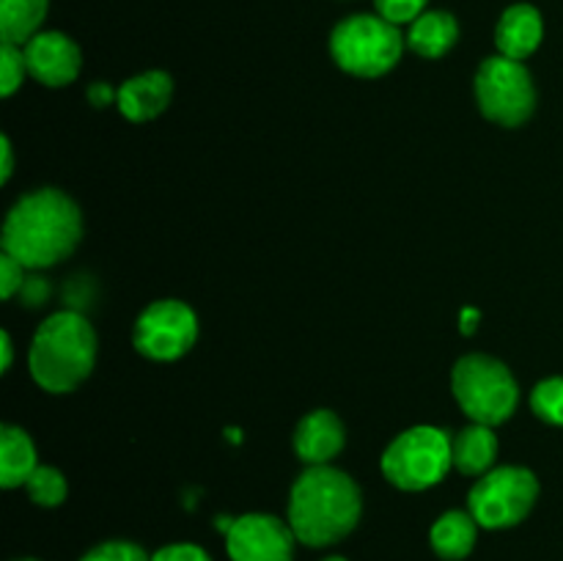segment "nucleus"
I'll return each mask as SVG.
<instances>
[{
	"label": "nucleus",
	"mask_w": 563,
	"mask_h": 561,
	"mask_svg": "<svg viewBox=\"0 0 563 561\" xmlns=\"http://www.w3.org/2000/svg\"><path fill=\"white\" fill-rule=\"evenodd\" d=\"M82 237V218L66 193L36 190L11 207L3 223V253L22 267H53L69 256Z\"/></svg>",
	"instance_id": "obj_1"
},
{
	"label": "nucleus",
	"mask_w": 563,
	"mask_h": 561,
	"mask_svg": "<svg viewBox=\"0 0 563 561\" xmlns=\"http://www.w3.org/2000/svg\"><path fill=\"white\" fill-rule=\"evenodd\" d=\"M363 498L357 484L333 465H308L289 495V526L297 542L328 548L355 531Z\"/></svg>",
	"instance_id": "obj_2"
},
{
	"label": "nucleus",
	"mask_w": 563,
	"mask_h": 561,
	"mask_svg": "<svg viewBox=\"0 0 563 561\" xmlns=\"http://www.w3.org/2000/svg\"><path fill=\"white\" fill-rule=\"evenodd\" d=\"M97 333L77 311H58L36 330L27 355L33 380L49 394L75 391L91 374Z\"/></svg>",
	"instance_id": "obj_3"
},
{
	"label": "nucleus",
	"mask_w": 563,
	"mask_h": 561,
	"mask_svg": "<svg viewBox=\"0 0 563 561\" xmlns=\"http://www.w3.org/2000/svg\"><path fill=\"white\" fill-rule=\"evenodd\" d=\"M405 50L399 25L385 16L355 14L339 22L330 36V53L335 64L357 77H379L394 69Z\"/></svg>",
	"instance_id": "obj_4"
},
{
	"label": "nucleus",
	"mask_w": 563,
	"mask_h": 561,
	"mask_svg": "<svg viewBox=\"0 0 563 561\" xmlns=\"http://www.w3.org/2000/svg\"><path fill=\"white\" fill-rule=\"evenodd\" d=\"M456 402L476 424H504L520 402V388L506 363L489 355H465L456 361L451 377Z\"/></svg>",
	"instance_id": "obj_5"
},
{
	"label": "nucleus",
	"mask_w": 563,
	"mask_h": 561,
	"mask_svg": "<svg viewBox=\"0 0 563 561\" xmlns=\"http://www.w3.org/2000/svg\"><path fill=\"white\" fill-rule=\"evenodd\" d=\"M454 465L451 438L443 429L412 427L394 440L383 454V473L407 493H421L443 482Z\"/></svg>",
	"instance_id": "obj_6"
},
{
	"label": "nucleus",
	"mask_w": 563,
	"mask_h": 561,
	"mask_svg": "<svg viewBox=\"0 0 563 561\" xmlns=\"http://www.w3.org/2000/svg\"><path fill=\"white\" fill-rule=\"evenodd\" d=\"M539 498V482L528 468L506 465L484 473L467 495V512L482 528H511L528 517Z\"/></svg>",
	"instance_id": "obj_7"
},
{
	"label": "nucleus",
	"mask_w": 563,
	"mask_h": 561,
	"mask_svg": "<svg viewBox=\"0 0 563 561\" xmlns=\"http://www.w3.org/2000/svg\"><path fill=\"white\" fill-rule=\"evenodd\" d=\"M476 102L489 121L504 127H520L537 108L533 80L522 61L495 55L476 72Z\"/></svg>",
	"instance_id": "obj_8"
},
{
	"label": "nucleus",
	"mask_w": 563,
	"mask_h": 561,
	"mask_svg": "<svg viewBox=\"0 0 563 561\" xmlns=\"http://www.w3.org/2000/svg\"><path fill=\"white\" fill-rule=\"evenodd\" d=\"M198 339V319L187 302L157 300L137 317L135 346L152 361H176Z\"/></svg>",
	"instance_id": "obj_9"
},
{
	"label": "nucleus",
	"mask_w": 563,
	"mask_h": 561,
	"mask_svg": "<svg viewBox=\"0 0 563 561\" xmlns=\"http://www.w3.org/2000/svg\"><path fill=\"white\" fill-rule=\"evenodd\" d=\"M295 531L275 515H242L225 531L231 561H295Z\"/></svg>",
	"instance_id": "obj_10"
},
{
	"label": "nucleus",
	"mask_w": 563,
	"mask_h": 561,
	"mask_svg": "<svg viewBox=\"0 0 563 561\" xmlns=\"http://www.w3.org/2000/svg\"><path fill=\"white\" fill-rule=\"evenodd\" d=\"M22 53H25L27 75L49 88L69 86L80 75V50L66 33L38 31L31 42L22 44Z\"/></svg>",
	"instance_id": "obj_11"
},
{
	"label": "nucleus",
	"mask_w": 563,
	"mask_h": 561,
	"mask_svg": "<svg viewBox=\"0 0 563 561\" xmlns=\"http://www.w3.org/2000/svg\"><path fill=\"white\" fill-rule=\"evenodd\" d=\"M344 424L330 410L308 413L295 429V451L308 465H330L344 449Z\"/></svg>",
	"instance_id": "obj_12"
},
{
	"label": "nucleus",
	"mask_w": 563,
	"mask_h": 561,
	"mask_svg": "<svg viewBox=\"0 0 563 561\" xmlns=\"http://www.w3.org/2000/svg\"><path fill=\"white\" fill-rule=\"evenodd\" d=\"M170 94H174V80L165 72H143V75L130 77L124 86L119 88V105L121 116L130 121H152L154 116L163 113L170 102Z\"/></svg>",
	"instance_id": "obj_13"
},
{
	"label": "nucleus",
	"mask_w": 563,
	"mask_h": 561,
	"mask_svg": "<svg viewBox=\"0 0 563 561\" xmlns=\"http://www.w3.org/2000/svg\"><path fill=\"white\" fill-rule=\"evenodd\" d=\"M542 14L528 3H517L511 9H506L498 28H495V44H498L500 55L515 61H522L531 53H537V47L542 44Z\"/></svg>",
	"instance_id": "obj_14"
},
{
	"label": "nucleus",
	"mask_w": 563,
	"mask_h": 561,
	"mask_svg": "<svg viewBox=\"0 0 563 561\" xmlns=\"http://www.w3.org/2000/svg\"><path fill=\"white\" fill-rule=\"evenodd\" d=\"M478 522L471 512L451 509L434 520L432 531H429V542L432 550L445 561H462L473 553L478 539Z\"/></svg>",
	"instance_id": "obj_15"
},
{
	"label": "nucleus",
	"mask_w": 563,
	"mask_h": 561,
	"mask_svg": "<svg viewBox=\"0 0 563 561\" xmlns=\"http://www.w3.org/2000/svg\"><path fill=\"white\" fill-rule=\"evenodd\" d=\"M36 446L31 435L20 427H0V484L5 490L22 487L36 471Z\"/></svg>",
	"instance_id": "obj_16"
},
{
	"label": "nucleus",
	"mask_w": 563,
	"mask_h": 561,
	"mask_svg": "<svg viewBox=\"0 0 563 561\" xmlns=\"http://www.w3.org/2000/svg\"><path fill=\"white\" fill-rule=\"evenodd\" d=\"M451 451H454L456 471L467 473V476H484L498 457V438H495L493 427L473 421L451 440Z\"/></svg>",
	"instance_id": "obj_17"
},
{
	"label": "nucleus",
	"mask_w": 563,
	"mask_h": 561,
	"mask_svg": "<svg viewBox=\"0 0 563 561\" xmlns=\"http://www.w3.org/2000/svg\"><path fill=\"white\" fill-rule=\"evenodd\" d=\"M460 38V25L449 11H423L407 33V44L423 58H440Z\"/></svg>",
	"instance_id": "obj_18"
},
{
	"label": "nucleus",
	"mask_w": 563,
	"mask_h": 561,
	"mask_svg": "<svg viewBox=\"0 0 563 561\" xmlns=\"http://www.w3.org/2000/svg\"><path fill=\"white\" fill-rule=\"evenodd\" d=\"M49 0H0V36L5 44H27L47 16Z\"/></svg>",
	"instance_id": "obj_19"
},
{
	"label": "nucleus",
	"mask_w": 563,
	"mask_h": 561,
	"mask_svg": "<svg viewBox=\"0 0 563 561\" xmlns=\"http://www.w3.org/2000/svg\"><path fill=\"white\" fill-rule=\"evenodd\" d=\"M25 490L27 495H31L33 504L38 506L64 504L66 493H69L64 473H60L58 468H49V465H38L36 471L31 473V479L25 482Z\"/></svg>",
	"instance_id": "obj_20"
},
{
	"label": "nucleus",
	"mask_w": 563,
	"mask_h": 561,
	"mask_svg": "<svg viewBox=\"0 0 563 561\" xmlns=\"http://www.w3.org/2000/svg\"><path fill=\"white\" fill-rule=\"evenodd\" d=\"M531 407L542 421L563 427V377H550L533 388Z\"/></svg>",
	"instance_id": "obj_21"
},
{
	"label": "nucleus",
	"mask_w": 563,
	"mask_h": 561,
	"mask_svg": "<svg viewBox=\"0 0 563 561\" xmlns=\"http://www.w3.org/2000/svg\"><path fill=\"white\" fill-rule=\"evenodd\" d=\"M25 75L27 64L22 47L20 44L3 42V50H0V94H3V97H11V94L22 86Z\"/></svg>",
	"instance_id": "obj_22"
},
{
	"label": "nucleus",
	"mask_w": 563,
	"mask_h": 561,
	"mask_svg": "<svg viewBox=\"0 0 563 561\" xmlns=\"http://www.w3.org/2000/svg\"><path fill=\"white\" fill-rule=\"evenodd\" d=\"M80 561H152V556L141 544L113 539V542H102L88 550V553H82Z\"/></svg>",
	"instance_id": "obj_23"
},
{
	"label": "nucleus",
	"mask_w": 563,
	"mask_h": 561,
	"mask_svg": "<svg viewBox=\"0 0 563 561\" xmlns=\"http://www.w3.org/2000/svg\"><path fill=\"white\" fill-rule=\"evenodd\" d=\"M377 3L379 16H385L394 25H407V22H416L423 14L429 0H374Z\"/></svg>",
	"instance_id": "obj_24"
},
{
	"label": "nucleus",
	"mask_w": 563,
	"mask_h": 561,
	"mask_svg": "<svg viewBox=\"0 0 563 561\" xmlns=\"http://www.w3.org/2000/svg\"><path fill=\"white\" fill-rule=\"evenodd\" d=\"M152 561H212V556L192 542H174L159 548L152 556Z\"/></svg>",
	"instance_id": "obj_25"
},
{
	"label": "nucleus",
	"mask_w": 563,
	"mask_h": 561,
	"mask_svg": "<svg viewBox=\"0 0 563 561\" xmlns=\"http://www.w3.org/2000/svg\"><path fill=\"white\" fill-rule=\"evenodd\" d=\"M22 275H25V267H22L14 256L3 253V256H0V295H3L5 300L14 297L16 289H22Z\"/></svg>",
	"instance_id": "obj_26"
},
{
	"label": "nucleus",
	"mask_w": 563,
	"mask_h": 561,
	"mask_svg": "<svg viewBox=\"0 0 563 561\" xmlns=\"http://www.w3.org/2000/svg\"><path fill=\"white\" fill-rule=\"evenodd\" d=\"M115 97H119V91H113V88L104 86V82H93V86L88 88V99H91L97 108H104V105L113 102Z\"/></svg>",
	"instance_id": "obj_27"
},
{
	"label": "nucleus",
	"mask_w": 563,
	"mask_h": 561,
	"mask_svg": "<svg viewBox=\"0 0 563 561\" xmlns=\"http://www.w3.org/2000/svg\"><path fill=\"white\" fill-rule=\"evenodd\" d=\"M0 157H3V165H0V182H9L11 170H14V152H11L9 138L0 141Z\"/></svg>",
	"instance_id": "obj_28"
},
{
	"label": "nucleus",
	"mask_w": 563,
	"mask_h": 561,
	"mask_svg": "<svg viewBox=\"0 0 563 561\" xmlns=\"http://www.w3.org/2000/svg\"><path fill=\"white\" fill-rule=\"evenodd\" d=\"M460 328H462V333H473V330H476V322H478V311L476 308H465V311H462V317H460Z\"/></svg>",
	"instance_id": "obj_29"
},
{
	"label": "nucleus",
	"mask_w": 563,
	"mask_h": 561,
	"mask_svg": "<svg viewBox=\"0 0 563 561\" xmlns=\"http://www.w3.org/2000/svg\"><path fill=\"white\" fill-rule=\"evenodd\" d=\"M0 350H3V372L11 369V358H14V350H11V336L3 333L0 336Z\"/></svg>",
	"instance_id": "obj_30"
},
{
	"label": "nucleus",
	"mask_w": 563,
	"mask_h": 561,
	"mask_svg": "<svg viewBox=\"0 0 563 561\" xmlns=\"http://www.w3.org/2000/svg\"><path fill=\"white\" fill-rule=\"evenodd\" d=\"M322 561H346L344 556H328V559H322Z\"/></svg>",
	"instance_id": "obj_31"
},
{
	"label": "nucleus",
	"mask_w": 563,
	"mask_h": 561,
	"mask_svg": "<svg viewBox=\"0 0 563 561\" xmlns=\"http://www.w3.org/2000/svg\"><path fill=\"white\" fill-rule=\"evenodd\" d=\"M14 561H38V559H14Z\"/></svg>",
	"instance_id": "obj_32"
}]
</instances>
